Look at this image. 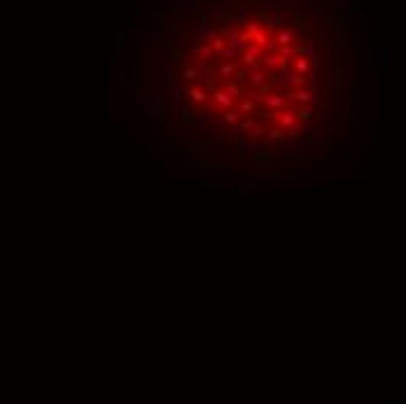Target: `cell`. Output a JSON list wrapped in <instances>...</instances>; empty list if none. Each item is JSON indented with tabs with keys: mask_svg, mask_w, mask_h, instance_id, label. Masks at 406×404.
<instances>
[{
	"mask_svg": "<svg viewBox=\"0 0 406 404\" xmlns=\"http://www.w3.org/2000/svg\"><path fill=\"white\" fill-rule=\"evenodd\" d=\"M210 98H213V103H215V108L220 110V112L234 105V96H229L227 91H224V89H220V87H217V89L213 91V94H210Z\"/></svg>",
	"mask_w": 406,
	"mask_h": 404,
	"instance_id": "obj_1",
	"label": "cell"
},
{
	"mask_svg": "<svg viewBox=\"0 0 406 404\" xmlns=\"http://www.w3.org/2000/svg\"><path fill=\"white\" fill-rule=\"evenodd\" d=\"M285 96L292 98V101H297V103H301V105H311L313 91L308 89V87H297V89H290V91H287Z\"/></svg>",
	"mask_w": 406,
	"mask_h": 404,
	"instance_id": "obj_2",
	"label": "cell"
},
{
	"mask_svg": "<svg viewBox=\"0 0 406 404\" xmlns=\"http://www.w3.org/2000/svg\"><path fill=\"white\" fill-rule=\"evenodd\" d=\"M259 103H264L268 110H283L285 108V96L283 94H276V91H271V94H266V96H261L259 98Z\"/></svg>",
	"mask_w": 406,
	"mask_h": 404,
	"instance_id": "obj_3",
	"label": "cell"
},
{
	"mask_svg": "<svg viewBox=\"0 0 406 404\" xmlns=\"http://www.w3.org/2000/svg\"><path fill=\"white\" fill-rule=\"evenodd\" d=\"M276 122H278V128L280 131H285L287 126H292L294 122H297V117H294V112H290V110H278L276 112Z\"/></svg>",
	"mask_w": 406,
	"mask_h": 404,
	"instance_id": "obj_4",
	"label": "cell"
},
{
	"mask_svg": "<svg viewBox=\"0 0 406 404\" xmlns=\"http://www.w3.org/2000/svg\"><path fill=\"white\" fill-rule=\"evenodd\" d=\"M259 141H261V145H268V143H283L285 141V133H283L278 126H271L268 131H264V136H261Z\"/></svg>",
	"mask_w": 406,
	"mask_h": 404,
	"instance_id": "obj_5",
	"label": "cell"
},
{
	"mask_svg": "<svg viewBox=\"0 0 406 404\" xmlns=\"http://www.w3.org/2000/svg\"><path fill=\"white\" fill-rule=\"evenodd\" d=\"M184 94H187V96H189L194 103H198V105H203V103L208 101V91L203 89V87H196V84H191V87L184 91Z\"/></svg>",
	"mask_w": 406,
	"mask_h": 404,
	"instance_id": "obj_6",
	"label": "cell"
},
{
	"mask_svg": "<svg viewBox=\"0 0 406 404\" xmlns=\"http://www.w3.org/2000/svg\"><path fill=\"white\" fill-rule=\"evenodd\" d=\"M236 152L241 154V157H248V154H252V152H254L252 141H248V138H241V141H236Z\"/></svg>",
	"mask_w": 406,
	"mask_h": 404,
	"instance_id": "obj_7",
	"label": "cell"
},
{
	"mask_svg": "<svg viewBox=\"0 0 406 404\" xmlns=\"http://www.w3.org/2000/svg\"><path fill=\"white\" fill-rule=\"evenodd\" d=\"M198 80V73H196V68L194 65H189L187 61H184V68H182V82H187V84H194Z\"/></svg>",
	"mask_w": 406,
	"mask_h": 404,
	"instance_id": "obj_8",
	"label": "cell"
},
{
	"mask_svg": "<svg viewBox=\"0 0 406 404\" xmlns=\"http://www.w3.org/2000/svg\"><path fill=\"white\" fill-rule=\"evenodd\" d=\"M224 91H227L229 96H241V94H243V84H241V82H236L234 77H229V80H227V87H224Z\"/></svg>",
	"mask_w": 406,
	"mask_h": 404,
	"instance_id": "obj_9",
	"label": "cell"
},
{
	"mask_svg": "<svg viewBox=\"0 0 406 404\" xmlns=\"http://www.w3.org/2000/svg\"><path fill=\"white\" fill-rule=\"evenodd\" d=\"M194 124L208 126V124H213V115H210L208 110H198V112H194Z\"/></svg>",
	"mask_w": 406,
	"mask_h": 404,
	"instance_id": "obj_10",
	"label": "cell"
},
{
	"mask_svg": "<svg viewBox=\"0 0 406 404\" xmlns=\"http://www.w3.org/2000/svg\"><path fill=\"white\" fill-rule=\"evenodd\" d=\"M254 110H257V103L254 101H248V98H245V101L238 103V115H252Z\"/></svg>",
	"mask_w": 406,
	"mask_h": 404,
	"instance_id": "obj_11",
	"label": "cell"
},
{
	"mask_svg": "<svg viewBox=\"0 0 406 404\" xmlns=\"http://www.w3.org/2000/svg\"><path fill=\"white\" fill-rule=\"evenodd\" d=\"M222 119H224V124H231V126H238V112H234L231 108H227V110H222Z\"/></svg>",
	"mask_w": 406,
	"mask_h": 404,
	"instance_id": "obj_12",
	"label": "cell"
},
{
	"mask_svg": "<svg viewBox=\"0 0 406 404\" xmlns=\"http://www.w3.org/2000/svg\"><path fill=\"white\" fill-rule=\"evenodd\" d=\"M168 89H171V98H173V103H180V101H182L184 91H187V89L182 87V84H171Z\"/></svg>",
	"mask_w": 406,
	"mask_h": 404,
	"instance_id": "obj_13",
	"label": "cell"
},
{
	"mask_svg": "<svg viewBox=\"0 0 406 404\" xmlns=\"http://www.w3.org/2000/svg\"><path fill=\"white\" fill-rule=\"evenodd\" d=\"M294 117H297V122H308V119L313 117V108H311V105H301V108H299V112Z\"/></svg>",
	"mask_w": 406,
	"mask_h": 404,
	"instance_id": "obj_14",
	"label": "cell"
},
{
	"mask_svg": "<svg viewBox=\"0 0 406 404\" xmlns=\"http://www.w3.org/2000/svg\"><path fill=\"white\" fill-rule=\"evenodd\" d=\"M315 143H317L315 138H313V136H308L306 141H301V143L297 145V152H311V150L315 148Z\"/></svg>",
	"mask_w": 406,
	"mask_h": 404,
	"instance_id": "obj_15",
	"label": "cell"
},
{
	"mask_svg": "<svg viewBox=\"0 0 406 404\" xmlns=\"http://www.w3.org/2000/svg\"><path fill=\"white\" fill-rule=\"evenodd\" d=\"M254 157H257V161H271V152L266 150V145H261V148H254Z\"/></svg>",
	"mask_w": 406,
	"mask_h": 404,
	"instance_id": "obj_16",
	"label": "cell"
},
{
	"mask_svg": "<svg viewBox=\"0 0 406 404\" xmlns=\"http://www.w3.org/2000/svg\"><path fill=\"white\" fill-rule=\"evenodd\" d=\"M254 126H257V119H254V117H248V119H243V122H238V128H243L245 133H248V131H252Z\"/></svg>",
	"mask_w": 406,
	"mask_h": 404,
	"instance_id": "obj_17",
	"label": "cell"
},
{
	"mask_svg": "<svg viewBox=\"0 0 406 404\" xmlns=\"http://www.w3.org/2000/svg\"><path fill=\"white\" fill-rule=\"evenodd\" d=\"M182 124H184V126L194 124V112L189 110V105H184V108H182Z\"/></svg>",
	"mask_w": 406,
	"mask_h": 404,
	"instance_id": "obj_18",
	"label": "cell"
},
{
	"mask_svg": "<svg viewBox=\"0 0 406 404\" xmlns=\"http://www.w3.org/2000/svg\"><path fill=\"white\" fill-rule=\"evenodd\" d=\"M261 136H264V128H261V126H254L252 131H248V141H259Z\"/></svg>",
	"mask_w": 406,
	"mask_h": 404,
	"instance_id": "obj_19",
	"label": "cell"
}]
</instances>
